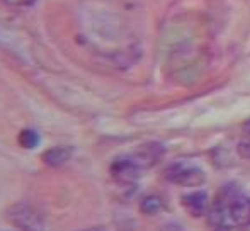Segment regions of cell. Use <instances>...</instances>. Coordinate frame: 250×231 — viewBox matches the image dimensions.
<instances>
[{
	"instance_id": "cell-1",
	"label": "cell",
	"mask_w": 250,
	"mask_h": 231,
	"mask_svg": "<svg viewBox=\"0 0 250 231\" xmlns=\"http://www.w3.org/2000/svg\"><path fill=\"white\" fill-rule=\"evenodd\" d=\"M7 219L21 231H43L44 219L36 208L29 202H16L7 211Z\"/></svg>"
},
{
	"instance_id": "cell-2",
	"label": "cell",
	"mask_w": 250,
	"mask_h": 231,
	"mask_svg": "<svg viewBox=\"0 0 250 231\" xmlns=\"http://www.w3.org/2000/svg\"><path fill=\"white\" fill-rule=\"evenodd\" d=\"M164 177L170 184L181 185V187H199L206 180V175H204V172L199 167L186 162L172 163L170 167H167Z\"/></svg>"
},
{
	"instance_id": "cell-3",
	"label": "cell",
	"mask_w": 250,
	"mask_h": 231,
	"mask_svg": "<svg viewBox=\"0 0 250 231\" xmlns=\"http://www.w3.org/2000/svg\"><path fill=\"white\" fill-rule=\"evenodd\" d=\"M109 172H111V177L114 178L118 184L121 185H129L135 184L140 177H142L143 170L133 162V158L129 155L126 156H119L109 167Z\"/></svg>"
},
{
	"instance_id": "cell-4",
	"label": "cell",
	"mask_w": 250,
	"mask_h": 231,
	"mask_svg": "<svg viewBox=\"0 0 250 231\" xmlns=\"http://www.w3.org/2000/svg\"><path fill=\"white\" fill-rule=\"evenodd\" d=\"M164 153L165 150L160 143H145V145H140L133 153H129V156L140 169L146 170L150 167H153L155 163H158V160L164 156Z\"/></svg>"
},
{
	"instance_id": "cell-5",
	"label": "cell",
	"mask_w": 250,
	"mask_h": 231,
	"mask_svg": "<svg viewBox=\"0 0 250 231\" xmlns=\"http://www.w3.org/2000/svg\"><path fill=\"white\" fill-rule=\"evenodd\" d=\"M181 206L184 211L192 218H201V216L209 212V195L206 191H194L184 194L181 197Z\"/></svg>"
},
{
	"instance_id": "cell-6",
	"label": "cell",
	"mask_w": 250,
	"mask_h": 231,
	"mask_svg": "<svg viewBox=\"0 0 250 231\" xmlns=\"http://www.w3.org/2000/svg\"><path fill=\"white\" fill-rule=\"evenodd\" d=\"M228 218L233 225L238 226H249L250 225V197L244 194H237L228 204L227 211Z\"/></svg>"
},
{
	"instance_id": "cell-7",
	"label": "cell",
	"mask_w": 250,
	"mask_h": 231,
	"mask_svg": "<svg viewBox=\"0 0 250 231\" xmlns=\"http://www.w3.org/2000/svg\"><path fill=\"white\" fill-rule=\"evenodd\" d=\"M73 146L70 145H58V146H51V148L44 150L41 153V162L44 163L50 169H60L65 163H68L73 156Z\"/></svg>"
},
{
	"instance_id": "cell-8",
	"label": "cell",
	"mask_w": 250,
	"mask_h": 231,
	"mask_svg": "<svg viewBox=\"0 0 250 231\" xmlns=\"http://www.w3.org/2000/svg\"><path fill=\"white\" fill-rule=\"evenodd\" d=\"M165 208L164 199L160 195H145L140 202V211L145 216H157Z\"/></svg>"
},
{
	"instance_id": "cell-9",
	"label": "cell",
	"mask_w": 250,
	"mask_h": 231,
	"mask_svg": "<svg viewBox=\"0 0 250 231\" xmlns=\"http://www.w3.org/2000/svg\"><path fill=\"white\" fill-rule=\"evenodd\" d=\"M17 143H19L21 148L24 150H34L40 146L41 143V136L40 133L36 131V129L33 128H26L22 129V131L19 133V136H17Z\"/></svg>"
},
{
	"instance_id": "cell-10",
	"label": "cell",
	"mask_w": 250,
	"mask_h": 231,
	"mask_svg": "<svg viewBox=\"0 0 250 231\" xmlns=\"http://www.w3.org/2000/svg\"><path fill=\"white\" fill-rule=\"evenodd\" d=\"M237 153H238V156H240V158L250 160V131H249V133H245L244 138H242L240 141H238V145H237Z\"/></svg>"
},
{
	"instance_id": "cell-11",
	"label": "cell",
	"mask_w": 250,
	"mask_h": 231,
	"mask_svg": "<svg viewBox=\"0 0 250 231\" xmlns=\"http://www.w3.org/2000/svg\"><path fill=\"white\" fill-rule=\"evenodd\" d=\"M3 2L10 7H26V5H29V3H33L34 0H3Z\"/></svg>"
},
{
	"instance_id": "cell-12",
	"label": "cell",
	"mask_w": 250,
	"mask_h": 231,
	"mask_svg": "<svg viewBox=\"0 0 250 231\" xmlns=\"http://www.w3.org/2000/svg\"><path fill=\"white\" fill-rule=\"evenodd\" d=\"M214 231H244L238 225H220L214 228Z\"/></svg>"
},
{
	"instance_id": "cell-13",
	"label": "cell",
	"mask_w": 250,
	"mask_h": 231,
	"mask_svg": "<svg viewBox=\"0 0 250 231\" xmlns=\"http://www.w3.org/2000/svg\"><path fill=\"white\" fill-rule=\"evenodd\" d=\"M80 231H109L105 228H87V230H80Z\"/></svg>"
}]
</instances>
